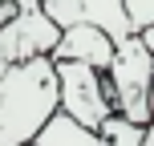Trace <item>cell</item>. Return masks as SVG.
Masks as SVG:
<instances>
[{"label": "cell", "instance_id": "12", "mask_svg": "<svg viewBox=\"0 0 154 146\" xmlns=\"http://www.w3.org/2000/svg\"><path fill=\"white\" fill-rule=\"evenodd\" d=\"M41 4H45V0H41Z\"/></svg>", "mask_w": 154, "mask_h": 146}, {"label": "cell", "instance_id": "5", "mask_svg": "<svg viewBox=\"0 0 154 146\" xmlns=\"http://www.w3.org/2000/svg\"><path fill=\"white\" fill-rule=\"evenodd\" d=\"M45 12L53 16L61 29L65 24H97V29H106L114 41H122V37L134 33L126 0H45Z\"/></svg>", "mask_w": 154, "mask_h": 146}, {"label": "cell", "instance_id": "9", "mask_svg": "<svg viewBox=\"0 0 154 146\" xmlns=\"http://www.w3.org/2000/svg\"><path fill=\"white\" fill-rule=\"evenodd\" d=\"M126 8H130L134 33H138L142 24H150V20H154V0H126Z\"/></svg>", "mask_w": 154, "mask_h": 146}, {"label": "cell", "instance_id": "11", "mask_svg": "<svg viewBox=\"0 0 154 146\" xmlns=\"http://www.w3.org/2000/svg\"><path fill=\"white\" fill-rule=\"evenodd\" d=\"M142 146H154V122L146 126V138H142Z\"/></svg>", "mask_w": 154, "mask_h": 146}, {"label": "cell", "instance_id": "6", "mask_svg": "<svg viewBox=\"0 0 154 146\" xmlns=\"http://www.w3.org/2000/svg\"><path fill=\"white\" fill-rule=\"evenodd\" d=\"M49 57L53 61H85L93 69H106L114 57V37L97 24H65Z\"/></svg>", "mask_w": 154, "mask_h": 146}, {"label": "cell", "instance_id": "8", "mask_svg": "<svg viewBox=\"0 0 154 146\" xmlns=\"http://www.w3.org/2000/svg\"><path fill=\"white\" fill-rule=\"evenodd\" d=\"M97 134H101V142H106V146H142L146 126H142V122H130V118H122V114L114 110V114L97 126Z\"/></svg>", "mask_w": 154, "mask_h": 146}, {"label": "cell", "instance_id": "2", "mask_svg": "<svg viewBox=\"0 0 154 146\" xmlns=\"http://www.w3.org/2000/svg\"><path fill=\"white\" fill-rule=\"evenodd\" d=\"M106 81H109V98L114 110L130 122L150 126V85H154V57L142 45L138 33L114 41V57L106 65Z\"/></svg>", "mask_w": 154, "mask_h": 146}, {"label": "cell", "instance_id": "10", "mask_svg": "<svg viewBox=\"0 0 154 146\" xmlns=\"http://www.w3.org/2000/svg\"><path fill=\"white\" fill-rule=\"evenodd\" d=\"M138 37H142V45H146V49H150V57H154V20H150V24H142Z\"/></svg>", "mask_w": 154, "mask_h": 146}, {"label": "cell", "instance_id": "4", "mask_svg": "<svg viewBox=\"0 0 154 146\" xmlns=\"http://www.w3.org/2000/svg\"><path fill=\"white\" fill-rule=\"evenodd\" d=\"M12 16L0 24V73L29 57H49L61 37V24L45 12L41 0H12Z\"/></svg>", "mask_w": 154, "mask_h": 146}, {"label": "cell", "instance_id": "1", "mask_svg": "<svg viewBox=\"0 0 154 146\" xmlns=\"http://www.w3.org/2000/svg\"><path fill=\"white\" fill-rule=\"evenodd\" d=\"M57 110L53 57H29L0 73V146H29Z\"/></svg>", "mask_w": 154, "mask_h": 146}, {"label": "cell", "instance_id": "13", "mask_svg": "<svg viewBox=\"0 0 154 146\" xmlns=\"http://www.w3.org/2000/svg\"><path fill=\"white\" fill-rule=\"evenodd\" d=\"M29 146H32V142H29Z\"/></svg>", "mask_w": 154, "mask_h": 146}, {"label": "cell", "instance_id": "7", "mask_svg": "<svg viewBox=\"0 0 154 146\" xmlns=\"http://www.w3.org/2000/svg\"><path fill=\"white\" fill-rule=\"evenodd\" d=\"M32 146H106V142H101L97 130L81 126L77 118L65 114V110H53V118L41 126V134L32 138Z\"/></svg>", "mask_w": 154, "mask_h": 146}, {"label": "cell", "instance_id": "3", "mask_svg": "<svg viewBox=\"0 0 154 146\" xmlns=\"http://www.w3.org/2000/svg\"><path fill=\"white\" fill-rule=\"evenodd\" d=\"M53 65H57V110H65L81 126L97 130L114 114L106 69H93L85 61H53Z\"/></svg>", "mask_w": 154, "mask_h": 146}]
</instances>
